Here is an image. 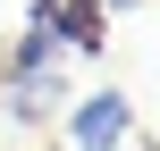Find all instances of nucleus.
<instances>
[{"instance_id": "obj_1", "label": "nucleus", "mask_w": 160, "mask_h": 151, "mask_svg": "<svg viewBox=\"0 0 160 151\" xmlns=\"http://www.w3.org/2000/svg\"><path fill=\"white\" fill-rule=\"evenodd\" d=\"M68 134H76V151H118L135 134V101L127 92H84V101H68Z\"/></svg>"}, {"instance_id": "obj_2", "label": "nucleus", "mask_w": 160, "mask_h": 151, "mask_svg": "<svg viewBox=\"0 0 160 151\" xmlns=\"http://www.w3.org/2000/svg\"><path fill=\"white\" fill-rule=\"evenodd\" d=\"M0 101H8V118H17V126H51L76 92H68V76H59V67H42V76H0Z\"/></svg>"}, {"instance_id": "obj_3", "label": "nucleus", "mask_w": 160, "mask_h": 151, "mask_svg": "<svg viewBox=\"0 0 160 151\" xmlns=\"http://www.w3.org/2000/svg\"><path fill=\"white\" fill-rule=\"evenodd\" d=\"M68 59V34L51 25V8H34V25L17 34V50H8V76H42V67H59Z\"/></svg>"}, {"instance_id": "obj_4", "label": "nucleus", "mask_w": 160, "mask_h": 151, "mask_svg": "<svg viewBox=\"0 0 160 151\" xmlns=\"http://www.w3.org/2000/svg\"><path fill=\"white\" fill-rule=\"evenodd\" d=\"M101 8H118V17H127V8H143V0H101Z\"/></svg>"}]
</instances>
